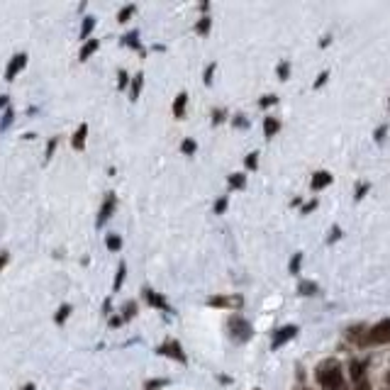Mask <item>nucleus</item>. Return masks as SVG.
<instances>
[{"mask_svg": "<svg viewBox=\"0 0 390 390\" xmlns=\"http://www.w3.org/2000/svg\"><path fill=\"white\" fill-rule=\"evenodd\" d=\"M212 73H215V63H210V66H207V68H205V83H207V86H210V83H212Z\"/></svg>", "mask_w": 390, "mask_h": 390, "instance_id": "obj_34", "label": "nucleus"}, {"mask_svg": "<svg viewBox=\"0 0 390 390\" xmlns=\"http://www.w3.org/2000/svg\"><path fill=\"white\" fill-rule=\"evenodd\" d=\"M54 149H56V139H51L47 144V159H51V154H54Z\"/></svg>", "mask_w": 390, "mask_h": 390, "instance_id": "obj_37", "label": "nucleus"}, {"mask_svg": "<svg viewBox=\"0 0 390 390\" xmlns=\"http://www.w3.org/2000/svg\"><path fill=\"white\" fill-rule=\"evenodd\" d=\"M385 380H388V385H390V373H388V375H385Z\"/></svg>", "mask_w": 390, "mask_h": 390, "instance_id": "obj_48", "label": "nucleus"}, {"mask_svg": "<svg viewBox=\"0 0 390 390\" xmlns=\"http://www.w3.org/2000/svg\"><path fill=\"white\" fill-rule=\"evenodd\" d=\"M166 383H169L166 378H159V380H149V383H146V388H144V390H154V388H161V385H166Z\"/></svg>", "mask_w": 390, "mask_h": 390, "instance_id": "obj_32", "label": "nucleus"}, {"mask_svg": "<svg viewBox=\"0 0 390 390\" xmlns=\"http://www.w3.org/2000/svg\"><path fill=\"white\" fill-rule=\"evenodd\" d=\"M383 134H385V127H380V129H378V132H375V139L380 141V139H383Z\"/></svg>", "mask_w": 390, "mask_h": 390, "instance_id": "obj_44", "label": "nucleus"}, {"mask_svg": "<svg viewBox=\"0 0 390 390\" xmlns=\"http://www.w3.org/2000/svg\"><path fill=\"white\" fill-rule=\"evenodd\" d=\"M161 356H171V359L181 361V363H186V354H183V346L176 342V339H169V342H164L159 349H156Z\"/></svg>", "mask_w": 390, "mask_h": 390, "instance_id": "obj_4", "label": "nucleus"}, {"mask_svg": "<svg viewBox=\"0 0 390 390\" xmlns=\"http://www.w3.org/2000/svg\"><path fill=\"white\" fill-rule=\"evenodd\" d=\"M273 103H276V95H264V98L259 100L261 108H268V105H273Z\"/></svg>", "mask_w": 390, "mask_h": 390, "instance_id": "obj_35", "label": "nucleus"}, {"mask_svg": "<svg viewBox=\"0 0 390 390\" xmlns=\"http://www.w3.org/2000/svg\"><path fill=\"white\" fill-rule=\"evenodd\" d=\"M141 73H137L134 76V81H132V93H129V100H137L139 98V91H141Z\"/></svg>", "mask_w": 390, "mask_h": 390, "instance_id": "obj_21", "label": "nucleus"}, {"mask_svg": "<svg viewBox=\"0 0 390 390\" xmlns=\"http://www.w3.org/2000/svg\"><path fill=\"white\" fill-rule=\"evenodd\" d=\"M300 390H307V388H300Z\"/></svg>", "mask_w": 390, "mask_h": 390, "instance_id": "obj_49", "label": "nucleus"}, {"mask_svg": "<svg viewBox=\"0 0 390 390\" xmlns=\"http://www.w3.org/2000/svg\"><path fill=\"white\" fill-rule=\"evenodd\" d=\"M13 117H15V112H13V108L5 110V117H3V125H0V129H8V125L13 122Z\"/></svg>", "mask_w": 390, "mask_h": 390, "instance_id": "obj_29", "label": "nucleus"}, {"mask_svg": "<svg viewBox=\"0 0 390 390\" xmlns=\"http://www.w3.org/2000/svg\"><path fill=\"white\" fill-rule=\"evenodd\" d=\"M300 264H302V254H295L293 261H290V273H297V271H300Z\"/></svg>", "mask_w": 390, "mask_h": 390, "instance_id": "obj_30", "label": "nucleus"}, {"mask_svg": "<svg viewBox=\"0 0 390 390\" xmlns=\"http://www.w3.org/2000/svg\"><path fill=\"white\" fill-rule=\"evenodd\" d=\"M207 305H212V307H242V297H210L207 300Z\"/></svg>", "mask_w": 390, "mask_h": 390, "instance_id": "obj_10", "label": "nucleus"}, {"mask_svg": "<svg viewBox=\"0 0 390 390\" xmlns=\"http://www.w3.org/2000/svg\"><path fill=\"white\" fill-rule=\"evenodd\" d=\"M134 315H137V302H127L122 307V320H132Z\"/></svg>", "mask_w": 390, "mask_h": 390, "instance_id": "obj_24", "label": "nucleus"}, {"mask_svg": "<svg viewBox=\"0 0 390 390\" xmlns=\"http://www.w3.org/2000/svg\"><path fill=\"white\" fill-rule=\"evenodd\" d=\"M22 390H34V385H25V388H22Z\"/></svg>", "mask_w": 390, "mask_h": 390, "instance_id": "obj_47", "label": "nucleus"}, {"mask_svg": "<svg viewBox=\"0 0 390 390\" xmlns=\"http://www.w3.org/2000/svg\"><path fill=\"white\" fill-rule=\"evenodd\" d=\"M8 105V95H0V108H5Z\"/></svg>", "mask_w": 390, "mask_h": 390, "instance_id": "obj_46", "label": "nucleus"}, {"mask_svg": "<svg viewBox=\"0 0 390 390\" xmlns=\"http://www.w3.org/2000/svg\"><path fill=\"white\" fill-rule=\"evenodd\" d=\"M25 66H27V54H25V51H22V54H15L13 61L8 63V68H5V81H13Z\"/></svg>", "mask_w": 390, "mask_h": 390, "instance_id": "obj_5", "label": "nucleus"}, {"mask_svg": "<svg viewBox=\"0 0 390 390\" xmlns=\"http://www.w3.org/2000/svg\"><path fill=\"white\" fill-rule=\"evenodd\" d=\"M117 78H120V83H117V86H120V88H125V86H127V73H125V71H120Z\"/></svg>", "mask_w": 390, "mask_h": 390, "instance_id": "obj_38", "label": "nucleus"}, {"mask_svg": "<svg viewBox=\"0 0 390 390\" xmlns=\"http://www.w3.org/2000/svg\"><path fill=\"white\" fill-rule=\"evenodd\" d=\"M295 334H297V327H295V325L281 327L278 332H276V334H273V344H271V346H273V349H278V346H283V344L288 342V339H293Z\"/></svg>", "mask_w": 390, "mask_h": 390, "instance_id": "obj_7", "label": "nucleus"}, {"mask_svg": "<svg viewBox=\"0 0 390 390\" xmlns=\"http://www.w3.org/2000/svg\"><path fill=\"white\" fill-rule=\"evenodd\" d=\"M366 188H368V186H359V190H356V200H361V198H363V193H366Z\"/></svg>", "mask_w": 390, "mask_h": 390, "instance_id": "obj_43", "label": "nucleus"}, {"mask_svg": "<svg viewBox=\"0 0 390 390\" xmlns=\"http://www.w3.org/2000/svg\"><path fill=\"white\" fill-rule=\"evenodd\" d=\"M132 13H134V5H125V8L117 13V22H127V20L132 17Z\"/></svg>", "mask_w": 390, "mask_h": 390, "instance_id": "obj_25", "label": "nucleus"}, {"mask_svg": "<svg viewBox=\"0 0 390 390\" xmlns=\"http://www.w3.org/2000/svg\"><path fill=\"white\" fill-rule=\"evenodd\" d=\"M212 120H215V122H222V120H224V112H222V110H215V117H212Z\"/></svg>", "mask_w": 390, "mask_h": 390, "instance_id": "obj_41", "label": "nucleus"}, {"mask_svg": "<svg viewBox=\"0 0 390 390\" xmlns=\"http://www.w3.org/2000/svg\"><path fill=\"white\" fill-rule=\"evenodd\" d=\"M93 27H95V17H86L83 25H81V39L83 42H88V34L93 32Z\"/></svg>", "mask_w": 390, "mask_h": 390, "instance_id": "obj_16", "label": "nucleus"}, {"mask_svg": "<svg viewBox=\"0 0 390 390\" xmlns=\"http://www.w3.org/2000/svg\"><path fill=\"white\" fill-rule=\"evenodd\" d=\"M366 368H368V361H351V363H349V373H351V380H354V383H361V380H366Z\"/></svg>", "mask_w": 390, "mask_h": 390, "instance_id": "obj_9", "label": "nucleus"}, {"mask_svg": "<svg viewBox=\"0 0 390 390\" xmlns=\"http://www.w3.org/2000/svg\"><path fill=\"white\" fill-rule=\"evenodd\" d=\"M329 183H332V173H327V171H317L312 176V190H322Z\"/></svg>", "mask_w": 390, "mask_h": 390, "instance_id": "obj_12", "label": "nucleus"}, {"mask_svg": "<svg viewBox=\"0 0 390 390\" xmlns=\"http://www.w3.org/2000/svg\"><path fill=\"white\" fill-rule=\"evenodd\" d=\"M210 25H212V22H210V17L207 15L200 17L198 25H195V32H198V34H207V32H210Z\"/></svg>", "mask_w": 390, "mask_h": 390, "instance_id": "obj_22", "label": "nucleus"}, {"mask_svg": "<svg viewBox=\"0 0 390 390\" xmlns=\"http://www.w3.org/2000/svg\"><path fill=\"white\" fill-rule=\"evenodd\" d=\"M339 232H342V229H339V227H334V229L329 232V242H332V239H337V237H339Z\"/></svg>", "mask_w": 390, "mask_h": 390, "instance_id": "obj_42", "label": "nucleus"}, {"mask_svg": "<svg viewBox=\"0 0 390 390\" xmlns=\"http://www.w3.org/2000/svg\"><path fill=\"white\" fill-rule=\"evenodd\" d=\"M288 73H290V63H288V61H281V63H278V78H281V81H285V78H288Z\"/></svg>", "mask_w": 390, "mask_h": 390, "instance_id": "obj_28", "label": "nucleus"}, {"mask_svg": "<svg viewBox=\"0 0 390 390\" xmlns=\"http://www.w3.org/2000/svg\"><path fill=\"white\" fill-rule=\"evenodd\" d=\"M186 105H188V93H178L176 95V103H173V117H176V120H183Z\"/></svg>", "mask_w": 390, "mask_h": 390, "instance_id": "obj_11", "label": "nucleus"}, {"mask_svg": "<svg viewBox=\"0 0 390 390\" xmlns=\"http://www.w3.org/2000/svg\"><path fill=\"white\" fill-rule=\"evenodd\" d=\"M278 129H281V122H278L276 117H266L264 120V134L266 137H273Z\"/></svg>", "mask_w": 390, "mask_h": 390, "instance_id": "obj_15", "label": "nucleus"}, {"mask_svg": "<svg viewBox=\"0 0 390 390\" xmlns=\"http://www.w3.org/2000/svg\"><path fill=\"white\" fill-rule=\"evenodd\" d=\"M317 383L322 385L325 390H346L344 385V373H342V366L337 359H327L322 361L317 366Z\"/></svg>", "mask_w": 390, "mask_h": 390, "instance_id": "obj_1", "label": "nucleus"}, {"mask_svg": "<svg viewBox=\"0 0 390 390\" xmlns=\"http://www.w3.org/2000/svg\"><path fill=\"white\" fill-rule=\"evenodd\" d=\"M244 164H247V169H256L259 166V154H249L244 159Z\"/></svg>", "mask_w": 390, "mask_h": 390, "instance_id": "obj_31", "label": "nucleus"}, {"mask_svg": "<svg viewBox=\"0 0 390 390\" xmlns=\"http://www.w3.org/2000/svg\"><path fill=\"white\" fill-rule=\"evenodd\" d=\"M229 186L237 188V190H242V188L247 186V176H244V173H232V176H229Z\"/></svg>", "mask_w": 390, "mask_h": 390, "instance_id": "obj_19", "label": "nucleus"}, {"mask_svg": "<svg viewBox=\"0 0 390 390\" xmlns=\"http://www.w3.org/2000/svg\"><path fill=\"white\" fill-rule=\"evenodd\" d=\"M105 247L110 251H120L122 249V239L117 237V234H108V239H105Z\"/></svg>", "mask_w": 390, "mask_h": 390, "instance_id": "obj_18", "label": "nucleus"}, {"mask_svg": "<svg viewBox=\"0 0 390 390\" xmlns=\"http://www.w3.org/2000/svg\"><path fill=\"white\" fill-rule=\"evenodd\" d=\"M8 259H10V256H8V251H0V271H3V266L8 264Z\"/></svg>", "mask_w": 390, "mask_h": 390, "instance_id": "obj_40", "label": "nucleus"}, {"mask_svg": "<svg viewBox=\"0 0 390 390\" xmlns=\"http://www.w3.org/2000/svg\"><path fill=\"white\" fill-rule=\"evenodd\" d=\"M125 273H127V266H125V264H120V266H117V276H115V285H112V290H120V288H122Z\"/></svg>", "mask_w": 390, "mask_h": 390, "instance_id": "obj_20", "label": "nucleus"}, {"mask_svg": "<svg viewBox=\"0 0 390 390\" xmlns=\"http://www.w3.org/2000/svg\"><path fill=\"white\" fill-rule=\"evenodd\" d=\"M315 207H317V203H315V200H312V203H307V205H302V215H307V212H310V210H315Z\"/></svg>", "mask_w": 390, "mask_h": 390, "instance_id": "obj_39", "label": "nucleus"}, {"mask_svg": "<svg viewBox=\"0 0 390 390\" xmlns=\"http://www.w3.org/2000/svg\"><path fill=\"white\" fill-rule=\"evenodd\" d=\"M95 49H98V39H88V42H83V47H81V54H78V59H81V61H88V56L93 54Z\"/></svg>", "mask_w": 390, "mask_h": 390, "instance_id": "obj_14", "label": "nucleus"}, {"mask_svg": "<svg viewBox=\"0 0 390 390\" xmlns=\"http://www.w3.org/2000/svg\"><path fill=\"white\" fill-rule=\"evenodd\" d=\"M86 137H88V125L83 122V125H78L76 134H73V141H71V144H73V149H78V151H81V149L86 146Z\"/></svg>", "mask_w": 390, "mask_h": 390, "instance_id": "obj_13", "label": "nucleus"}, {"mask_svg": "<svg viewBox=\"0 0 390 390\" xmlns=\"http://www.w3.org/2000/svg\"><path fill=\"white\" fill-rule=\"evenodd\" d=\"M195 149H198V144H195L193 139H183V141H181V151H183V154H193Z\"/></svg>", "mask_w": 390, "mask_h": 390, "instance_id": "obj_27", "label": "nucleus"}, {"mask_svg": "<svg viewBox=\"0 0 390 390\" xmlns=\"http://www.w3.org/2000/svg\"><path fill=\"white\" fill-rule=\"evenodd\" d=\"M120 322H122V317H112V320H110V325H112V327H117Z\"/></svg>", "mask_w": 390, "mask_h": 390, "instance_id": "obj_45", "label": "nucleus"}, {"mask_svg": "<svg viewBox=\"0 0 390 390\" xmlns=\"http://www.w3.org/2000/svg\"><path fill=\"white\" fill-rule=\"evenodd\" d=\"M115 205H117V198H115L112 193H108V195H105V200H103V207H100V212H98V224H105V219L112 215Z\"/></svg>", "mask_w": 390, "mask_h": 390, "instance_id": "obj_8", "label": "nucleus"}, {"mask_svg": "<svg viewBox=\"0 0 390 390\" xmlns=\"http://www.w3.org/2000/svg\"><path fill=\"white\" fill-rule=\"evenodd\" d=\"M227 210V198H219L217 203H215V215H222Z\"/></svg>", "mask_w": 390, "mask_h": 390, "instance_id": "obj_33", "label": "nucleus"}, {"mask_svg": "<svg viewBox=\"0 0 390 390\" xmlns=\"http://www.w3.org/2000/svg\"><path fill=\"white\" fill-rule=\"evenodd\" d=\"M327 78H329V73H327V71H322V73H320V78L315 81V88H320V86H322V83H325Z\"/></svg>", "mask_w": 390, "mask_h": 390, "instance_id": "obj_36", "label": "nucleus"}, {"mask_svg": "<svg viewBox=\"0 0 390 390\" xmlns=\"http://www.w3.org/2000/svg\"><path fill=\"white\" fill-rule=\"evenodd\" d=\"M141 293H144V300H146L149 305H154V307H159V310L171 312V307H169V302H166V297L161 295V293H156V290H151V288H144Z\"/></svg>", "mask_w": 390, "mask_h": 390, "instance_id": "obj_6", "label": "nucleus"}, {"mask_svg": "<svg viewBox=\"0 0 390 390\" xmlns=\"http://www.w3.org/2000/svg\"><path fill=\"white\" fill-rule=\"evenodd\" d=\"M68 315H71V305H61V307H59V312H56V317H54V320H56V325H63Z\"/></svg>", "mask_w": 390, "mask_h": 390, "instance_id": "obj_23", "label": "nucleus"}, {"mask_svg": "<svg viewBox=\"0 0 390 390\" xmlns=\"http://www.w3.org/2000/svg\"><path fill=\"white\" fill-rule=\"evenodd\" d=\"M229 332H232V337L237 342H247L251 337V325L244 320V317L234 315V317H229Z\"/></svg>", "mask_w": 390, "mask_h": 390, "instance_id": "obj_3", "label": "nucleus"}, {"mask_svg": "<svg viewBox=\"0 0 390 390\" xmlns=\"http://www.w3.org/2000/svg\"><path fill=\"white\" fill-rule=\"evenodd\" d=\"M390 342V320L378 322L375 327H371L363 337V344H388Z\"/></svg>", "mask_w": 390, "mask_h": 390, "instance_id": "obj_2", "label": "nucleus"}, {"mask_svg": "<svg viewBox=\"0 0 390 390\" xmlns=\"http://www.w3.org/2000/svg\"><path fill=\"white\" fill-rule=\"evenodd\" d=\"M297 293H302V295H315V293H317V283L302 281L300 285H297Z\"/></svg>", "mask_w": 390, "mask_h": 390, "instance_id": "obj_17", "label": "nucleus"}, {"mask_svg": "<svg viewBox=\"0 0 390 390\" xmlns=\"http://www.w3.org/2000/svg\"><path fill=\"white\" fill-rule=\"evenodd\" d=\"M137 37H139V32L134 30V32H129V34H125V39H122V42H125V44H129V47L141 49V47H139V42H137Z\"/></svg>", "mask_w": 390, "mask_h": 390, "instance_id": "obj_26", "label": "nucleus"}]
</instances>
